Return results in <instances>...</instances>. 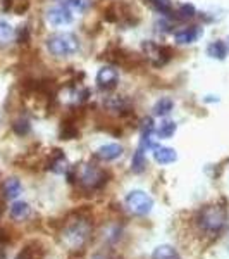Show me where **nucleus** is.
Segmentation results:
<instances>
[{"instance_id":"1","label":"nucleus","mask_w":229,"mask_h":259,"mask_svg":"<svg viewBox=\"0 0 229 259\" xmlns=\"http://www.w3.org/2000/svg\"><path fill=\"white\" fill-rule=\"evenodd\" d=\"M91 237V223L83 216L69 221L62 232V242L71 249H81Z\"/></svg>"},{"instance_id":"2","label":"nucleus","mask_w":229,"mask_h":259,"mask_svg":"<svg viewBox=\"0 0 229 259\" xmlns=\"http://www.w3.org/2000/svg\"><path fill=\"white\" fill-rule=\"evenodd\" d=\"M47 50L53 57H71L80 50V41L73 33H55L47 38Z\"/></svg>"},{"instance_id":"3","label":"nucleus","mask_w":229,"mask_h":259,"mask_svg":"<svg viewBox=\"0 0 229 259\" xmlns=\"http://www.w3.org/2000/svg\"><path fill=\"white\" fill-rule=\"evenodd\" d=\"M226 209L220 206H205L198 212V227L210 235H217L226 225Z\"/></svg>"},{"instance_id":"4","label":"nucleus","mask_w":229,"mask_h":259,"mask_svg":"<svg viewBox=\"0 0 229 259\" xmlns=\"http://www.w3.org/2000/svg\"><path fill=\"white\" fill-rule=\"evenodd\" d=\"M128 211L135 216H147L153 207V199L143 190H133L124 199Z\"/></svg>"},{"instance_id":"5","label":"nucleus","mask_w":229,"mask_h":259,"mask_svg":"<svg viewBox=\"0 0 229 259\" xmlns=\"http://www.w3.org/2000/svg\"><path fill=\"white\" fill-rule=\"evenodd\" d=\"M78 182H80L85 189L95 190V189H100L107 180H105V173H103L102 169H98L97 166L83 164L80 168V173H78Z\"/></svg>"},{"instance_id":"6","label":"nucleus","mask_w":229,"mask_h":259,"mask_svg":"<svg viewBox=\"0 0 229 259\" xmlns=\"http://www.w3.org/2000/svg\"><path fill=\"white\" fill-rule=\"evenodd\" d=\"M143 50H145V56L148 57L150 62H152L153 66L167 64V62L170 61V56H173L170 49L164 47V45L155 44V41H145Z\"/></svg>"},{"instance_id":"7","label":"nucleus","mask_w":229,"mask_h":259,"mask_svg":"<svg viewBox=\"0 0 229 259\" xmlns=\"http://www.w3.org/2000/svg\"><path fill=\"white\" fill-rule=\"evenodd\" d=\"M95 80H97V85L102 90H112L119 83V73L112 66H103V68L98 69Z\"/></svg>"},{"instance_id":"8","label":"nucleus","mask_w":229,"mask_h":259,"mask_svg":"<svg viewBox=\"0 0 229 259\" xmlns=\"http://www.w3.org/2000/svg\"><path fill=\"white\" fill-rule=\"evenodd\" d=\"M47 21L52 26H66L73 23V14H71L68 6H55L47 11Z\"/></svg>"},{"instance_id":"9","label":"nucleus","mask_w":229,"mask_h":259,"mask_svg":"<svg viewBox=\"0 0 229 259\" xmlns=\"http://www.w3.org/2000/svg\"><path fill=\"white\" fill-rule=\"evenodd\" d=\"M123 150H124L123 145H119V144H105V145H102V147L97 149L95 156H97L100 161L109 162V161L119 159V157L123 156Z\"/></svg>"},{"instance_id":"10","label":"nucleus","mask_w":229,"mask_h":259,"mask_svg":"<svg viewBox=\"0 0 229 259\" xmlns=\"http://www.w3.org/2000/svg\"><path fill=\"white\" fill-rule=\"evenodd\" d=\"M200 36H202V30H200V26H190V28H183L174 35V40L178 41V44L181 45H186V44H193V41H197Z\"/></svg>"},{"instance_id":"11","label":"nucleus","mask_w":229,"mask_h":259,"mask_svg":"<svg viewBox=\"0 0 229 259\" xmlns=\"http://www.w3.org/2000/svg\"><path fill=\"white\" fill-rule=\"evenodd\" d=\"M153 159L159 164H170L178 159V154L174 149L170 147H159V145H153Z\"/></svg>"},{"instance_id":"12","label":"nucleus","mask_w":229,"mask_h":259,"mask_svg":"<svg viewBox=\"0 0 229 259\" xmlns=\"http://www.w3.org/2000/svg\"><path fill=\"white\" fill-rule=\"evenodd\" d=\"M103 106L109 111H116V112H124L130 109V102H128L124 97L121 95H112V97H107L103 100Z\"/></svg>"},{"instance_id":"13","label":"nucleus","mask_w":229,"mask_h":259,"mask_svg":"<svg viewBox=\"0 0 229 259\" xmlns=\"http://www.w3.org/2000/svg\"><path fill=\"white\" fill-rule=\"evenodd\" d=\"M152 259H181L178 250L173 247V245H159V247L153 249L152 252Z\"/></svg>"},{"instance_id":"14","label":"nucleus","mask_w":229,"mask_h":259,"mask_svg":"<svg viewBox=\"0 0 229 259\" xmlns=\"http://www.w3.org/2000/svg\"><path fill=\"white\" fill-rule=\"evenodd\" d=\"M147 169V157H145V149H138L135 154H133V159H131V171L136 175L143 173Z\"/></svg>"},{"instance_id":"15","label":"nucleus","mask_w":229,"mask_h":259,"mask_svg":"<svg viewBox=\"0 0 229 259\" xmlns=\"http://www.w3.org/2000/svg\"><path fill=\"white\" fill-rule=\"evenodd\" d=\"M2 190H4V195H6V199H16L21 194L23 187H21V182H19L18 178H9V180H6Z\"/></svg>"},{"instance_id":"16","label":"nucleus","mask_w":229,"mask_h":259,"mask_svg":"<svg viewBox=\"0 0 229 259\" xmlns=\"http://www.w3.org/2000/svg\"><path fill=\"white\" fill-rule=\"evenodd\" d=\"M207 54L210 57H214V59H224L227 56V45L220 40H215L207 47Z\"/></svg>"},{"instance_id":"17","label":"nucleus","mask_w":229,"mask_h":259,"mask_svg":"<svg viewBox=\"0 0 229 259\" xmlns=\"http://www.w3.org/2000/svg\"><path fill=\"white\" fill-rule=\"evenodd\" d=\"M173 107H174V102L169 97H160L155 102V106H153V114L164 118V116H167L169 112L173 111Z\"/></svg>"},{"instance_id":"18","label":"nucleus","mask_w":229,"mask_h":259,"mask_svg":"<svg viewBox=\"0 0 229 259\" xmlns=\"http://www.w3.org/2000/svg\"><path fill=\"white\" fill-rule=\"evenodd\" d=\"M30 212H31V209L26 202H14L11 206V218L12 220H18V221L26 220L28 216H30Z\"/></svg>"},{"instance_id":"19","label":"nucleus","mask_w":229,"mask_h":259,"mask_svg":"<svg viewBox=\"0 0 229 259\" xmlns=\"http://www.w3.org/2000/svg\"><path fill=\"white\" fill-rule=\"evenodd\" d=\"M176 133V123L174 121H164L160 126L157 128V137L159 139H170Z\"/></svg>"},{"instance_id":"20","label":"nucleus","mask_w":229,"mask_h":259,"mask_svg":"<svg viewBox=\"0 0 229 259\" xmlns=\"http://www.w3.org/2000/svg\"><path fill=\"white\" fill-rule=\"evenodd\" d=\"M12 38H14L12 26L9 23H6V21H0V45H7Z\"/></svg>"},{"instance_id":"21","label":"nucleus","mask_w":229,"mask_h":259,"mask_svg":"<svg viewBox=\"0 0 229 259\" xmlns=\"http://www.w3.org/2000/svg\"><path fill=\"white\" fill-rule=\"evenodd\" d=\"M55 157L52 159L50 162V169L55 171V173H64L66 169H68V161H66V157L61 154V150H55Z\"/></svg>"},{"instance_id":"22","label":"nucleus","mask_w":229,"mask_h":259,"mask_svg":"<svg viewBox=\"0 0 229 259\" xmlns=\"http://www.w3.org/2000/svg\"><path fill=\"white\" fill-rule=\"evenodd\" d=\"M6 2H7L6 9L16 12V14H23L30 7V0H6Z\"/></svg>"},{"instance_id":"23","label":"nucleus","mask_w":229,"mask_h":259,"mask_svg":"<svg viewBox=\"0 0 229 259\" xmlns=\"http://www.w3.org/2000/svg\"><path fill=\"white\" fill-rule=\"evenodd\" d=\"M148 2L160 14H173V4H170V0H148Z\"/></svg>"},{"instance_id":"24","label":"nucleus","mask_w":229,"mask_h":259,"mask_svg":"<svg viewBox=\"0 0 229 259\" xmlns=\"http://www.w3.org/2000/svg\"><path fill=\"white\" fill-rule=\"evenodd\" d=\"M195 14H197V11H195V7L191 4H183V6H180V9L176 11V16L180 19H191L195 18Z\"/></svg>"},{"instance_id":"25","label":"nucleus","mask_w":229,"mask_h":259,"mask_svg":"<svg viewBox=\"0 0 229 259\" xmlns=\"http://www.w3.org/2000/svg\"><path fill=\"white\" fill-rule=\"evenodd\" d=\"M40 257H41V254H36V249L33 247V245L24 247L18 256H16V259H40Z\"/></svg>"},{"instance_id":"26","label":"nucleus","mask_w":229,"mask_h":259,"mask_svg":"<svg viewBox=\"0 0 229 259\" xmlns=\"http://www.w3.org/2000/svg\"><path fill=\"white\" fill-rule=\"evenodd\" d=\"M62 2H66L68 7H73V9H78L80 12H83L88 7L90 0H62Z\"/></svg>"},{"instance_id":"27","label":"nucleus","mask_w":229,"mask_h":259,"mask_svg":"<svg viewBox=\"0 0 229 259\" xmlns=\"http://www.w3.org/2000/svg\"><path fill=\"white\" fill-rule=\"evenodd\" d=\"M14 132L18 133V135H26V133L30 132V123H28L26 119H18L14 123Z\"/></svg>"},{"instance_id":"28","label":"nucleus","mask_w":229,"mask_h":259,"mask_svg":"<svg viewBox=\"0 0 229 259\" xmlns=\"http://www.w3.org/2000/svg\"><path fill=\"white\" fill-rule=\"evenodd\" d=\"M93 259H112V257L109 256V254H107V256H105V254H95Z\"/></svg>"}]
</instances>
